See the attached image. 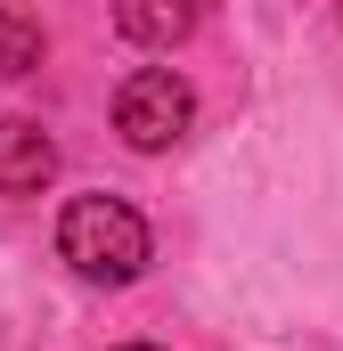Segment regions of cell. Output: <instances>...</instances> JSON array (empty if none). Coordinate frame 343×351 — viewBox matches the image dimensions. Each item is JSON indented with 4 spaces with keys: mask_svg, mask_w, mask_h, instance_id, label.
<instances>
[{
    "mask_svg": "<svg viewBox=\"0 0 343 351\" xmlns=\"http://www.w3.org/2000/svg\"><path fill=\"white\" fill-rule=\"evenodd\" d=\"M58 262L82 286H131L147 269V221L123 196H74L58 213Z\"/></svg>",
    "mask_w": 343,
    "mask_h": 351,
    "instance_id": "obj_1",
    "label": "cell"
},
{
    "mask_svg": "<svg viewBox=\"0 0 343 351\" xmlns=\"http://www.w3.org/2000/svg\"><path fill=\"white\" fill-rule=\"evenodd\" d=\"M188 123H196V90L180 82L172 66H139L131 82L115 90V131H123L131 156H164V147H180Z\"/></svg>",
    "mask_w": 343,
    "mask_h": 351,
    "instance_id": "obj_2",
    "label": "cell"
},
{
    "mask_svg": "<svg viewBox=\"0 0 343 351\" xmlns=\"http://www.w3.org/2000/svg\"><path fill=\"white\" fill-rule=\"evenodd\" d=\"M58 180V139L33 114H0V196H41Z\"/></svg>",
    "mask_w": 343,
    "mask_h": 351,
    "instance_id": "obj_3",
    "label": "cell"
},
{
    "mask_svg": "<svg viewBox=\"0 0 343 351\" xmlns=\"http://www.w3.org/2000/svg\"><path fill=\"white\" fill-rule=\"evenodd\" d=\"M196 16H204V0H115V33L139 41V49H172V41H188Z\"/></svg>",
    "mask_w": 343,
    "mask_h": 351,
    "instance_id": "obj_4",
    "label": "cell"
},
{
    "mask_svg": "<svg viewBox=\"0 0 343 351\" xmlns=\"http://www.w3.org/2000/svg\"><path fill=\"white\" fill-rule=\"evenodd\" d=\"M41 49H49L41 16H25V8H0V82H25V74L41 66Z\"/></svg>",
    "mask_w": 343,
    "mask_h": 351,
    "instance_id": "obj_5",
    "label": "cell"
},
{
    "mask_svg": "<svg viewBox=\"0 0 343 351\" xmlns=\"http://www.w3.org/2000/svg\"><path fill=\"white\" fill-rule=\"evenodd\" d=\"M123 351H156V343H123Z\"/></svg>",
    "mask_w": 343,
    "mask_h": 351,
    "instance_id": "obj_6",
    "label": "cell"
}]
</instances>
